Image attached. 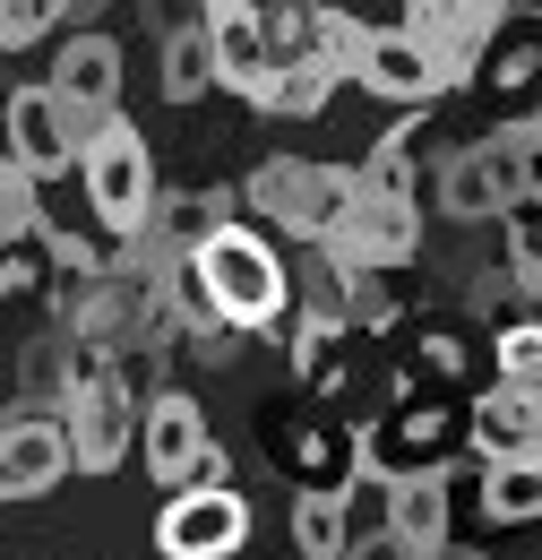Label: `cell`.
<instances>
[{
    "label": "cell",
    "mask_w": 542,
    "mask_h": 560,
    "mask_svg": "<svg viewBox=\"0 0 542 560\" xmlns=\"http://www.w3.org/2000/svg\"><path fill=\"white\" fill-rule=\"evenodd\" d=\"M457 448H466V406H457V388H431V380H413V371H397V406L379 422H362V466L388 475V483H405V475H448Z\"/></svg>",
    "instance_id": "obj_1"
},
{
    "label": "cell",
    "mask_w": 542,
    "mask_h": 560,
    "mask_svg": "<svg viewBox=\"0 0 542 560\" xmlns=\"http://www.w3.org/2000/svg\"><path fill=\"white\" fill-rule=\"evenodd\" d=\"M190 259H199V277H207V293H215V311H224V328L268 337L275 319L293 311V268L275 259L268 233H250V224H215Z\"/></svg>",
    "instance_id": "obj_2"
},
{
    "label": "cell",
    "mask_w": 542,
    "mask_h": 560,
    "mask_svg": "<svg viewBox=\"0 0 542 560\" xmlns=\"http://www.w3.org/2000/svg\"><path fill=\"white\" fill-rule=\"evenodd\" d=\"M353 199H362V173H344V164H310V155H268V164L241 182V208L268 215V233L310 242V250L344 224Z\"/></svg>",
    "instance_id": "obj_3"
},
{
    "label": "cell",
    "mask_w": 542,
    "mask_h": 560,
    "mask_svg": "<svg viewBox=\"0 0 542 560\" xmlns=\"http://www.w3.org/2000/svg\"><path fill=\"white\" fill-rule=\"evenodd\" d=\"M526 182H534V147L517 130H482V139H457L439 155V208L457 224H508Z\"/></svg>",
    "instance_id": "obj_4"
},
{
    "label": "cell",
    "mask_w": 542,
    "mask_h": 560,
    "mask_svg": "<svg viewBox=\"0 0 542 560\" xmlns=\"http://www.w3.org/2000/svg\"><path fill=\"white\" fill-rule=\"evenodd\" d=\"M78 173H86V208H95V224H104L113 242L146 233V215H155V147L138 139L130 113L78 155Z\"/></svg>",
    "instance_id": "obj_5"
},
{
    "label": "cell",
    "mask_w": 542,
    "mask_h": 560,
    "mask_svg": "<svg viewBox=\"0 0 542 560\" xmlns=\"http://www.w3.org/2000/svg\"><path fill=\"white\" fill-rule=\"evenodd\" d=\"M44 86L61 95V121H69V139H78V155H86V147L121 121V44H113L104 26H78Z\"/></svg>",
    "instance_id": "obj_6"
},
{
    "label": "cell",
    "mask_w": 542,
    "mask_h": 560,
    "mask_svg": "<svg viewBox=\"0 0 542 560\" xmlns=\"http://www.w3.org/2000/svg\"><path fill=\"white\" fill-rule=\"evenodd\" d=\"M319 259L344 268V277H405L422 259V215H413V199H370L362 190L344 208V224L319 242Z\"/></svg>",
    "instance_id": "obj_7"
},
{
    "label": "cell",
    "mask_w": 542,
    "mask_h": 560,
    "mask_svg": "<svg viewBox=\"0 0 542 560\" xmlns=\"http://www.w3.org/2000/svg\"><path fill=\"white\" fill-rule=\"evenodd\" d=\"M250 544V500L241 491H173L155 509V552L164 560H233Z\"/></svg>",
    "instance_id": "obj_8"
},
{
    "label": "cell",
    "mask_w": 542,
    "mask_h": 560,
    "mask_svg": "<svg viewBox=\"0 0 542 560\" xmlns=\"http://www.w3.org/2000/svg\"><path fill=\"white\" fill-rule=\"evenodd\" d=\"M508 18H517L508 0H405V35H413V44H422V52H431L448 78H457V86L474 78V61L491 52V35H499Z\"/></svg>",
    "instance_id": "obj_9"
},
{
    "label": "cell",
    "mask_w": 542,
    "mask_h": 560,
    "mask_svg": "<svg viewBox=\"0 0 542 560\" xmlns=\"http://www.w3.org/2000/svg\"><path fill=\"white\" fill-rule=\"evenodd\" d=\"M362 95H379V104H397V113H439L448 104V86L457 78L439 70L422 44H413L405 26H370V44H362V70H353Z\"/></svg>",
    "instance_id": "obj_10"
},
{
    "label": "cell",
    "mask_w": 542,
    "mask_h": 560,
    "mask_svg": "<svg viewBox=\"0 0 542 560\" xmlns=\"http://www.w3.org/2000/svg\"><path fill=\"white\" fill-rule=\"evenodd\" d=\"M268 457L293 475V491H353V475H362V431L328 422V415H284Z\"/></svg>",
    "instance_id": "obj_11"
},
{
    "label": "cell",
    "mask_w": 542,
    "mask_h": 560,
    "mask_svg": "<svg viewBox=\"0 0 542 560\" xmlns=\"http://www.w3.org/2000/svg\"><path fill=\"white\" fill-rule=\"evenodd\" d=\"M466 86L499 113V130H517V121L542 104V18H508V26L491 35V52L474 61Z\"/></svg>",
    "instance_id": "obj_12"
},
{
    "label": "cell",
    "mask_w": 542,
    "mask_h": 560,
    "mask_svg": "<svg viewBox=\"0 0 542 560\" xmlns=\"http://www.w3.org/2000/svg\"><path fill=\"white\" fill-rule=\"evenodd\" d=\"M0 147H9V164H26L35 182H61L69 164H78V139H69V121H61V95H52L44 78L9 86V104H0Z\"/></svg>",
    "instance_id": "obj_13"
},
{
    "label": "cell",
    "mask_w": 542,
    "mask_h": 560,
    "mask_svg": "<svg viewBox=\"0 0 542 560\" xmlns=\"http://www.w3.org/2000/svg\"><path fill=\"white\" fill-rule=\"evenodd\" d=\"M61 475H78L69 466V422L17 406L0 422V500H44V491H61Z\"/></svg>",
    "instance_id": "obj_14"
},
{
    "label": "cell",
    "mask_w": 542,
    "mask_h": 560,
    "mask_svg": "<svg viewBox=\"0 0 542 560\" xmlns=\"http://www.w3.org/2000/svg\"><path fill=\"white\" fill-rule=\"evenodd\" d=\"M199 35H207V52H215V86H233L241 104H259V86H268V70H275L259 0H207Z\"/></svg>",
    "instance_id": "obj_15"
},
{
    "label": "cell",
    "mask_w": 542,
    "mask_h": 560,
    "mask_svg": "<svg viewBox=\"0 0 542 560\" xmlns=\"http://www.w3.org/2000/svg\"><path fill=\"white\" fill-rule=\"evenodd\" d=\"M207 440H215V431H207V406L190 397V388H164V397L138 406V457H146V475H155L164 491L190 483V457H199Z\"/></svg>",
    "instance_id": "obj_16"
},
{
    "label": "cell",
    "mask_w": 542,
    "mask_h": 560,
    "mask_svg": "<svg viewBox=\"0 0 542 560\" xmlns=\"http://www.w3.org/2000/svg\"><path fill=\"white\" fill-rule=\"evenodd\" d=\"M466 448H482V466H499V457H542V388L491 380L474 406H466Z\"/></svg>",
    "instance_id": "obj_17"
},
{
    "label": "cell",
    "mask_w": 542,
    "mask_h": 560,
    "mask_svg": "<svg viewBox=\"0 0 542 560\" xmlns=\"http://www.w3.org/2000/svg\"><path fill=\"white\" fill-rule=\"evenodd\" d=\"M388 535H397L413 560L448 552V535H457V483H448V475H405V483L388 491Z\"/></svg>",
    "instance_id": "obj_18"
},
{
    "label": "cell",
    "mask_w": 542,
    "mask_h": 560,
    "mask_svg": "<svg viewBox=\"0 0 542 560\" xmlns=\"http://www.w3.org/2000/svg\"><path fill=\"white\" fill-rule=\"evenodd\" d=\"M69 353H78V337H61V328H44V337L17 346V406L61 415L69 406Z\"/></svg>",
    "instance_id": "obj_19"
},
{
    "label": "cell",
    "mask_w": 542,
    "mask_h": 560,
    "mask_svg": "<svg viewBox=\"0 0 542 560\" xmlns=\"http://www.w3.org/2000/svg\"><path fill=\"white\" fill-rule=\"evenodd\" d=\"M482 517H491V526H534L542 517V457L482 466Z\"/></svg>",
    "instance_id": "obj_20"
},
{
    "label": "cell",
    "mask_w": 542,
    "mask_h": 560,
    "mask_svg": "<svg viewBox=\"0 0 542 560\" xmlns=\"http://www.w3.org/2000/svg\"><path fill=\"white\" fill-rule=\"evenodd\" d=\"M405 371H413V380H431V388H474V328H457V319H422Z\"/></svg>",
    "instance_id": "obj_21"
},
{
    "label": "cell",
    "mask_w": 542,
    "mask_h": 560,
    "mask_svg": "<svg viewBox=\"0 0 542 560\" xmlns=\"http://www.w3.org/2000/svg\"><path fill=\"white\" fill-rule=\"evenodd\" d=\"M293 552H302V560H344V552H353L344 491H293Z\"/></svg>",
    "instance_id": "obj_22"
},
{
    "label": "cell",
    "mask_w": 542,
    "mask_h": 560,
    "mask_svg": "<svg viewBox=\"0 0 542 560\" xmlns=\"http://www.w3.org/2000/svg\"><path fill=\"white\" fill-rule=\"evenodd\" d=\"M328 95H337V78L319 70V61H275L250 113H275V121H310V113H328Z\"/></svg>",
    "instance_id": "obj_23"
},
{
    "label": "cell",
    "mask_w": 542,
    "mask_h": 560,
    "mask_svg": "<svg viewBox=\"0 0 542 560\" xmlns=\"http://www.w3.org/2000/svg\"><path fill=\"white\" fill-rule=\"evenodd\" d=\"M362 44H370V26H362L353 9H337V0H319V18H310V61L328 78H353L362 70Z\"/></svg>",
    "instance_id": "obj_24"
},
{
    "label": "cell",
    "mask_w": 542,
    "mask_h": 560,
    "mask_svg": "<svg viewBox=\"0 0 542 560\" xmlns=\"http://www.w3.org/2000/svg\"><path fill=\"white\" fill-rule=\"evenodd\" d=\"M293 380H302V397H337L344 388V328H293Z\"/></svg>",
    "instance_id": "obj_25"
},
{
    "label": "cell",
    "mask_w": 542,
    "mask_h": 560,
    "mask_svg": "<svg viewBox=\"0 0 542 560\" xmlns=\"http://www.w3.org/2000/svg\"><path fill=\"white\" fill-rule=\"evenodd\" d=\"M155 86H164V104H181V113L199 104L207 86H215V52H207V35H199V26L164 44V78H155Z\"/></svg>",
    "instance_id": "obj_26"
},
{
    "label": "cell",
    "mask_w": 542,
    "mask_h": 560,
    "mask_svg": "<svg viewBox=\"0 0 542 560\" xmlns=\"http://www.w3.org/2000/svg\"><path fill=\"white\" fill-rule=\"evenodd\" d=\"M491 371H499L508 388H542V311L491 328Z\"/></svg>",
    "instance_id": "obj_27"
},
{
    "label": "cell",
    "mask_w": 542,
    "mask_h": 560,
    "mask_svg": "<svg viewBox=\"0 0 542 560\" xmlns=\"http://www.w3.org/2000/svg\"><path fill=\"white\" fill-rule=\"evenodd\" d=\"M35 173L26 164H9V147H0V242H35L44 233V208H35Z\"/></svg>",
    "instance_id": "obj_28"
},
{
    "label": "cell",
    "mask_w": 542,
    "mask_h": 560,
    "mask_svg": "<svg viewBox=\"0 0 542 560\" xmlns=\"http://www.w3.org/2000/svg\"><path fill=\"white\" fill-rule=\"evenodd\" d=\"M26 293H52V233L0 242V302H26Z\"/></svg>",
    "instance_id": "obj_29"
},
{
    "label": "cell",
    "mask_w": 542,
    "mask_h": 560,
    "mask_svg": "<svg viewBox=\"0 0 542 560\" xmlns=\"http://www.w3.org/2000/svg\"><path fill=\"white\" fill-rule=\"evenodd\" d=\"M397 311H405V284L353 277V293H344V328H397Z\"/></svg>",
    "instance_id": "obj_30"
},
{
    "label": "cell",
    "mask_w": 542,
    "mask_h": 560,
    "mask_svg": "<svg viewBox=\"0 0 542 560\" xmlns=\"http://www.w3.org/2000/svg\"><path fill=\"white\" fill-rule=\"evenodd\" d=\"M52 26H61V18H52L44 0H0V52H35Z\"/></svg>",
    "instance_id": "obj_31"
},
{
    "label": "cell",
    "mask_w": 542,
    "mask_h": 560,
    "mask_svg": "<svg viewBox=\"0 0 542 560\" xmlns=\"http://www.w3.org/2000/svg\"><path fill=\"white\" fill-rule=\"evenodd\" d=\"M138 9H146V26H155V35L173 44V35H190V26H199V9H207V0H138Z\"/></svg>",
    "instance_id": "obj_32"
},
{
    "label": "cell",
    "mask_w": 542,
    "mask_h": 560,
    "mask_svg": "<svg viewBox=\"0 0 542 560\" xmlns=\"http://www.w3.org/2000/svg\"><path fill=\"white\" fill-rule=\"evenodd\" d=\"M181 491H233V457H224V440H207L199 457H190V483Z\"/></svg>",
    "instance_id": "obj_33"
},
{
    "label": "cell",
    "mask_w": 542,
    "mask_h": 560,
    "mask_svg": "<svg viewBox=\"0 0 542 560\" xmlns=\"http://www.w3.org/2000/svg\"><path fill=\"white\" fill-rule=\"evenodd\" d=\"M181 346L199 353L207 371H233V353H241V328H199V337H181Z\"/></svg>",
    "instance_id": "obj_34"
},
{
    "label": "cell",
    "mask_w": 542,
    "mask_h": 560,
    "mask_svg": "<svg viewBox=\"0 0 542 560\" xmlns=\"http://www.w3.org/2000/svg\"><path fill=\"white\" fill-rule=\"evenodd\" d=\"M344 560H413V552L388 535V526H379V535H353V552H344Z\"/></svg>",
    "instance_id": "obj_35"
},
{
    "label": "cell",
    "mask_w": 542,
    "mask_h": 560,
    "mask_svg": "<svg viewBox=\"0 0 542 560\" xmlns=\"http://www.w3.org/2000/svg\"><path fill=\"white\" fill-rule=\"evenodd\" d=\"M44 9H52V18H95L104 0H44Z\"/></svg>",
    "instance_id": "obj_36"
},
{
    "label": "cell",
    "mask_w": 542,
    "mask_h": 560,
    "mask_svg": "<svg viewBox=\"0 0 542 560\" xmlns=\"http://www.w3.org/2000/svg\"><path fill=\"white\" fill-rule=\"evenodd\" d=\"M508 9H517V18H542V0H508Z\"/></svg>",
    "instance_id": "obj_37"
},
{
    "label": "cell",
    "mask_w": 542,
    "mask_h": 560,
    "mask_svg": "<svg viewBox=\"0 0 542 560\" xmlns=\"http://www.w3.org/2000/svg\"><path fill=\"white\" fill-rule=\"evenodd\" d=\"M457 560H508V552H482V544H474V552H457Z\"/></svg>",
    "instance_id": "obj_38"
}]
</instances>
